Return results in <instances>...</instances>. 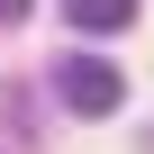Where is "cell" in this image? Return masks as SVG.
<instances>
[{"label":"cell","mask_w":154,"mask_h":154,"mask_svg":"<svg viewBox=\"0 0 154 154\" xmlns=\"http://www.w3.org/2000/svg\"><path fill=\"white\" fill-rule=\"evenodd\" d=\"M54 91H63V109H72V118H109V109L127 100L118 63H100V54H72V63L54 72Z\"/></svg>","instance_id":"6da1fadb"},{"label":"cell","mask_w":154,"mask_h":154,"mask_svg":"<svg viewBox=\"0 0 154 154\" xmlns=\"http://www.w3.org/2000/svg\"><path fill=\"white\" fill-rule=\"evenodd\" d=\"M63 18L82 27V36H118V27L136 18V0H63Z\"/></svg>","instance_id":"7a4b0ae2"},{"label":"cell","mask_w":154,"mask_h":154,"mask_svg":"<svg viewBox=\"0 0 154 154\" xmlns=\"http://www.w3.org/2000/svg\"><path fill=\"white\" fill-rule=\"evenodd\" d=\"M27 9H36V0H0V27H18V18H27Z\"/></svg>","instance_id":"3957f363"}]
</instances>
